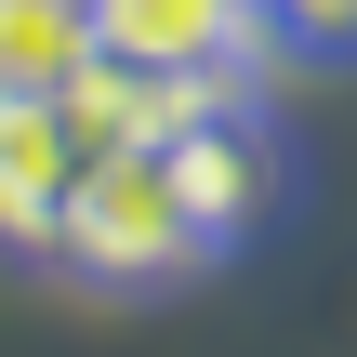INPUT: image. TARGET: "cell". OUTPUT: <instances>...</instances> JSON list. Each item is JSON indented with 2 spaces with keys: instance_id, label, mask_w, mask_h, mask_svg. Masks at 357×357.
I'll list each match as a JSON object with an SVG mask.
<instances>
[{
  "instance_id": "obj_2",
  "label": "cell",
  "mask_w": 357,
  "mask_h": 357,
  "mask_svg": "<svg viewBox=\"0 0 357 357\" xmlns=\"http://www.w3.org/2000/svg\"><path fill=\"white\" fill-rule=\"evenodd\" d=\"M93 53L132 79H185V93H252L278 26L265 0H93Z\"/></svg>"
},
{
  "instance_id": "obj_5",
  "label": "cell",
  "mask_w": 357,
  "mask_h": 357,
  "mask_svg": "<svg viewBox=\"0 0 357 357\" xmlns=\"http://www.w3.org/2000/svg\"><path fill=\"white\" fill-rule=\"evenodd\" d=\"M93 0H0V93H79Z\"/></svg>"
},
{
  "instance_id": "obj_1",
  "label": "cell",
  "mask_w": 357,
  "mask_h": 357,
  "mask_svg": "<svg viewBox=\"0 0 357 357\" xmlns=\"http://www.w3.org/2000/svg\"><path fill=\"white\" fill-rule=\"evenodd\" d=\"M53 265H66L79 291H185V278L225 265V252L199 238V212H185V185H172L159 146H106V159L79 172V199H66Z\"/></svg>"
},
{
  "instance_id": "obj_6",
  "label": "cell",
  "mask_w": 357,
  "mask_h": 357,
  "mask_svg": "<svg viewBox=\"0 0 357 357\" xmlns=\"http://www.w3.org/2000/svg\"><path fill=\"white\" fill-rule=\"evenodd\" d=\"M265 26H278L291 53H331V66H357V0H265Z\"/></svg>"
},
{
  "instance_id": "obj_4",
  "label": "cell",
  "mask_w": 357,
  "mask_h": 357,
  "mask_svg": "<svg viewBox=\"0 0 357 357\" xmlns=\"http://www.w3.org/2000/svg\"><path fill=\"white\" fill-rule=\"evenodd\" d=\"M79 172H93V146L66 119V93H0V252L13 265H53Z\"/></svg>"
},
{
  "instance_id": "obj_3",
  "label": "cell",
  "mask_w": 357,
  "mask_h": 357,
  "mask_svg": "<svg viewBox=\"0 0 357 357\" xmlns=\"http://www.w3.org/2000/svg\"><path fill=\"white\" fill-rule=\"evenodd\" d=\"M159 159H172V185H185V212H199L212 252H238V238L278 225V199H291V146H278V119H265L252 93H212L199 119H172Z\"/></svg>"
}]
</instances>
